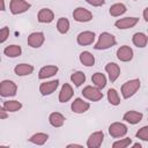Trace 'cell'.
<instances>
[{
  "label": "cell",
  "mask_w": 148,
  "mask_h": 148,
  "mask_svg": "<svg viewBox=\"0 0 148 148\" xmlns=\"http://www.w3.org/2000/svg\"><path fill=\"white\" fill-rule=\"evenodd\" d=\"M49 121L53 127H61L65 123V117L60 112H52L49 117Z\"/></svg>",
  "instance_id": "44dd1931"
},
{
  "label": "cell",
  "mask_w": 148,
  "mask_h": 148,
  "mask_svg": "<svg viewBox=\"0 0 148 148\" xmlns=\"http://www.w3.org/2000/svg\"><path fill=\"white\" fill-rule=\"evenodd\" d=\"M45 40V37H44V34L43 32H32L28 36V45L31 46V47H40L43 45Z\"/></svg>",
  "instance_id": "9c48e42d"
},
{
  "label": "cell",
  "mask_w": 148,
  "mask_h": 148,
  "mask_svg": "<svg viewBox=\"0 0 148 148\" xmlns=\"http://www.w3.org/2000/svg\"><path fill=\"white\" fill-rule=\"evenodd\" d=\"M16 90H17V86L15 84V82H13L10 80H3L0 83V95L2 97L15 96Z\"/></svg>",
  "instance_id": "3957f363"
},
{
  "label": "cell",
  "mask_w": 148,
  "mask_h": 148,
  "mask_svg": "<svg viewBox=\"0 0 148 148\" xmlns=\"http://www.w3.org/2000/svg\"><path fill=\"white\" fill-rule=\"evenodd\" d=\"M47 139H49V135L46 133H36L29 140H30V142L40 146V145H44L47 141Z\"/></svg>",
  "instance_id": "4316f807"
},
{
  "label": "cell",
  "mask_w": 148,
  "mask_h": 148,
  "mask_svg": "<svg viewBox=\"0 0 148 148\" xmlns=\"http://www.w3.org/2000/svg\"><path fill=\"white\" fill-rule=\"evenodd\" d=\"M82 95L86 98H88L89 101H92V102H97V101L103 98V94L101 92V89L97 88V87H92V86L84 87L83 90H82Z\"/></svg>",
  "instance_id": "277c9868"
},
{
  "label": "cell",
  "mask_w": 148,
  "mask_h": 148,
  "mask_svg": "<svg viewBox=\"0 0 148 148\" xmlns=\"http://www.w3.org/2000/svg\"><path fill=\"white\" fill-rule=\"evenodd\" d=\"M72 111L75 113H83L86 111H88V109L90 108L88 102H84L82 98H75L74 102L71 105Z\"/></svg>",
  "instance_id": "5bb4252c"
},
{
  "label": "cell",
  "mask_w": 148,
  "mask_h": 148,
  "mask_svg": "<svg viewBox=\"0 0 148 148\" xmlns=\"http://www.w3.org/2000/svg\"><path fill=\"white\" fill-rule=\"evenodd\" d=\"M142 117H143V114H142L141 112L131 110V111H127V112L124 114L123 119H124L125 121L132 124V125H135V124H138V123H140V121L142 120Z\"/></svg>",
  "instance_id": "2e32d148"
},
{
  "label": "cell",
  "mask_w": 148,
  "mask_h": 148,
  "mask_svg": "<svg viewBox=\"0 0 148 148\" xmlns=\"http://www.w3.org/2000/svg\"><path fill=\"white\" fill-rule=\"evenodd\" d=\"M9 7H10L12 14L17 15V14H22V13L27 12L31 7V5L24 0H12Z\"/></svg>",
  "instance_id": "5b68a950"
},
{
  "label": "cell",
  "mask_w": 148,
  "mask_h": 148,
  "mask_svg": "<svg viewBox=\"0 0 148 148\" xmlns=\"http://www.w3.org/2000/svg\"><path fill=\"white\" fill-rule=\"evenodd\" d=\"M80 61H81V64H83L84 66L90 67V66H92V65L95 64V57H94L90 52L83 51V52L80 53Z\"/></svg>",
  "instance_id": "cb8c5ba5"
},
{
  "label": "cell",
  "mask_w": 148,
  "mask_h": 148,
  "mask_svg": "<svg viewBox=\"0 0 148 148\" xmlns=\"http://www.w3.org/2000/svg\"><path fill=\"white\" fill-rule=\"evenodd\" d=\"M103 139H104V133L102 131L94 132L92 134H90V136L87 141V146L89 148H98L102 145Z\"/></svg>",
  "instance_id": "8fae6325"
},
{
  "label": "cell",
  "mask_w": 148,
  "mask_h": 148,
  "mask_svg": "<svg viewBox=\"0 0 148 148\" xmlns=\"http://www.w3.org/2000/svg\"><path fill=\"white\" fill-rule=\"evenodd\" d=\"M57 29L60 34H66L69 29V21L66 17H60L57 22Z\"/></svg>",
  "instance_id": "4dcf8cb0"
},
{
  "label": "cell",
  "mask_w": 148,
  "mask_h": 148,
  "mask_svg": "<svg viewBox=\"0 0 148 148\" xmlns=\"http://www.w3.org/2000/svg\"><path fill=\"white\" fill-rule=\"evenodd\" d=\"M143 18L148 22V7H147V8H145V10H143Z\"/></svg>",
  "instance_id": "8d00e7d4"
},
{
  "label": "cell",
  "mask_w": 148,
  "mask_h": 148,
  "mask_svg": "<svg viewBox=\"0 0 148 148\" xmlns=\"http://www.w3.org/2000/svg\"><path fill=\"white\" fill-rule=\"evenodd\" d=\"M58 84H59V80H52L49 82H44L39 86V91L43 96L50 95L58 88Z\"/></svg>",
  "instance_id": "7c38bea8"
},
{
  "label": "cell",
  "mask_w": 148,
  "mask_h": 148,
  "mask_svg": "<svg viewBox=\"0 0 148 148\" xmlns=\"http://www.w3.org/2000/svg\"><path fill=\"white\" fill-rule=\"evenodd\" d=\"M133 147H134V148H136V147H139V148H140V147H141V145H140V143H134V145H133Z\"/></svg>",
  "instance_id": "f35d334b"
},
{
  "label": "cell",
  "mask_w": 148,
  "mask_h": 148,
  "mask_svg": "<svg viewBox=\"0 0 148 148\" xmlns=\"http://www.w3.org/2000/svg\"><path fill=\"white\" fill-rule=\"evenodd\" d=\"M54 18V14L51 9L49 8H42L39 12H38V15H37V20L38 22L40 23H50L52 22Z\"/></svg>",
  "instance_id": "e0dca14e"
},
{
  "label": "cell",
  "mask_w": 148,
  "mask_h": 148,
  "mask_svg": "<svg viewBox=\"0 0 148 148\" xmlns=\"http://www.w3.org/2000/svg\"><path fill=\"white\" fill-rule=\"evenodd\" d=\"M71 81L76 86V87H80L82 83H84L86 81V75L84 73L77 71V72H74L72 75H71Z\"/></svg>",
  "instance_id": "83f0119b"
},
{
  "label": "cell",
  "mask_w": 148,
  "mask_h": 148,
  "mask_svg": "<svg viewBox=\"0 0 148 148\" xmlns=\"http://www.w3.org/2000/svg\"><path fill=\"white\" fill-rule=\"evenodd\" d=\"M131 143H132V140L130 138H125V139H121L119 141L113 142L112 147L113 148H125V147H128Z\"/></svg>",
  "instance_id": "1f68e13d"
},
{
  "label": "cell",
  "mask_w": 148,
  "mask_h": 148,
  "mask_svg": "<svg viewBox=\"0 0 148 148\" xmlns=\"http://www.w3.org/2000/svg\"><path fill=\"white\" fill-rule=\"evenodd\" d=\"M73 18L77 22H89L92 18V14L83 7H77L73 12Z\"/></svg>",
  "instance_id": "52a82bcc"
},
{
  "label": "cell",
  "mask_w": 148,
  "mask_h": 148,
  "mask_svg": "<svg viewBox=\"0 0 148 148\" xmlns=\"http://www.w3.org/2000/svg\"><path fill=\"white\" fill-rule=\"evenodd\" d=\"M21 52H22V49L18 45H9V46L5 47V50H3V53L7 57H10V58L18 57L21 54Z\"/></svg>",
  "instance_id": "d4e9b609"
},
{
  "label": "cell",
  "mask_w": 148,
  "mask_h": 148,
  "mask_svg": "<svg viewBox=\"0 0 148 148\" xmlns=\"http://www.w3.org/2000/svg\"><path fill=\"white\" fill-rule=\"evenodd\" d=\"M114 44H116V38L113 35H111L109 32H102L94 47L96 50H106V49L113 46Z\"/></svg>",
  "instance_id": "6da1fadb"
},
{
  "label": "cell",
  "mask_w": 148,
  "mask_h": 148,
  "mask_svg": "<svg viewBox=\"0 0 148 148\" xmlns=\"http://www.w3.org/2000/svg\"><path fill=\"white\" fill-rule=\"evenodd\" d=\"M7 110L3 108V106H1L0 108V119H6L7 118Z\"/></svg>",
  "instance_id": "d590c367"
},
{
  "label": "cell",
  "mask_w": 148,
  "mask_h": 148,
  "mask_svg": "<svg viewBox=\"0 0 148 148\" xmlns=\"http://www.w3.org/2000/svg\"><path fill=\"white\" fill-rule=\"evenodd\" d=\"M1 2V10H5V0H0Z\"/></svg>",
  "instance_id": "74e56055"
},
{
  "label": "cell",
  "mask_w": 148,
  "mask_h": 148,
  "mask_svg": "<svg viewBox=\"0 0 148 148\" xmlns=\"http://www.w3.org/2000/svg\"><path fill=\"white\" fill-rule=\"evenodd\" d=\"M57 72H58V67L54 66V65L44 66V67L40 68V71H39V73H38V77H39L40 80L46 79V77H51V76H53Z\"/></svg>",
  "instance_id": "d6986e66"
},
{
  "label": "cell",
  "mask_w": 148,
  "mask_h": 148,
  "mask_svg": "<svg viewBox=\"0 0 148 148\" xmlns=\"http://www.w3.org/2000/svg\"><path fill=\"white\" fill-rule=\"evenodd\" d=\"M108 101L111 105H119L120 104V98H119V95H118L116 89L110 88L108 90Z\"/></svg>",
  "instance_id": "f1b7e54d"
},
{
  "label": "cell",
  "mask_w": 148,
  "mask_h": 148,
  "mask_svg": "<svg viewBox=\"0 0 148 148\" xmlns=\"http://www.w3.org/2000/svg\"><path fill=\"white\" fill-rule=\"evenodd\" d=\"M105 71L109 74V79L111 82H114L120 74V68L116 62H108L105 65Z\"/></svg>",
  "instance_id": "9a60e30c"
},
{
  "label": "cell",
  "mask_w": 148,
  "mask_h": 148,
  "mask_svg": "<svg viewBox=\"0 0 148 148\" xmlns=\"http://www.w3.org/2000/svg\"><path fill=\"white\" fill-rule=\"evenodd\" d=\"M138 22H139L138 17H124L116 21L114 25L118 29H128V28H133Z\"/></svg>",
  "instance_id": "4fadbf2b"
},
{
  "label": "cell",
  "mask_w": 148,
  "mask_h": 148,
  "mask_svg": "<svg viewBox=\"0 0 148 148\" xmlns=\"http://www.w3.org/2000/svg\"><path fill=\"white\" fill-rule=\"evenodd\" d=\"M132 42L138 47H145L148 43V37L143 32H135L132 37Z\"/></svg>",
  "instance_id": "7402d4cb"
},
{
  "label": "cell",
  "mask_w": 148,
  "mask_h": 148,
  "mask_svg": "<svg viewBox=\"0 0 148 148\" xmlns=\"http://www.w3.org/2000/svg\"><path fill=\"white\" fill-rule=\"evenodd\" d=\"M94 40H95V32L94 31H83V32H80L76 37L77 44L82 45V46L90 45V44H92Z\"/></svg>",
  "instance_id": "ba28073f"
},
{
  "label": "cell",
  "mask_w": 148,
  "mask_h": 148,
  "mask_svg": "<svg viewBox=\"0 0 148 148\" xmlns=\"http://www.w3.org/2000/svg\"><path fill=\"white\" fill-rule=\"evenodd\" d=\"M117 58L124 62L131 61L133 59V50L127 45H123L117 50Z\"/></svg>",
  "instance_id": "30bf717a"
},
{
  "label": "cell",
  "mask_w": 148,
  "mask_h": 148,
  "mask_svg": "<svg viewBox=\"0 0 148 148\" xmlns=\"http://www.w3.org/2000/svg\"><path fill=\"white\" fill-rule=\"evenodd\" d=\"M139 88H140V80L139 79L130 80L121 86V95L124 98H130L139 90Z\"/></svg>",
  "instance_id": "7a4b0ae2"
},
{
  "label": "cell",
  "mask_w": 148,
  "mask_h": 148,
  "mask_svg": "<svg viewBox=\"0 0 148 148\" xmlns=\"http://www.w3.org/2000/svg\"><path fill=\"white\" fill-rule=\"evenodd\" d=\"M89 5H91V6H95V7H99V6H102V5H104V2H105V0H86Z\"/></svg>",
  "instance_id": "e575fe53"
},
{
  "label": "cell",
  "mask_w": 148,
  "mask_h": 148,
  "mask_svg": "<svg viewBox=\"0 0 148 148\" xmlns=\"http://www.w3.org/2000/svg\"><path fill=\"white\" fill-rule=\"evenodd\" d=\"M109 133L112 138H121L124 135H126L127 133V127L125 124L123 123H112L110 126H109Z\"/></svg>",
  "instance_id": "8992f818"
},
{
  "label": "cell",
  "mask_w": 148,
  "mask_h": 148,
  "mask_svg": "<svg viewBox=\"0 0 148 148\" xmlns=\"http://www.w3.org/2000/svg\"><path fill=\"white\" fill-rule=\"evenodd\" d=\"M91 81L95 84V87H97L99 89H103L105 87V84H106V77H105V75L102 74V73H99V72L92 74Z\"/></svg>",
  "instance_id": "603a6c76"
},
{
  "label": "cell",
  "mask_w": 148,
  "mask_h": 148,
  "mask_svg": "<svg viewBox=\"0 0 148 148\" xmlns=\"http://www.w3.org/2000/svg\"><path fill=\"white\" fill-rule=\"evenodd\" d=\"M14 72L16 75L18 76H24V75H29L34 72V66L29 65V64H18L15 66Z\"/></svg>",
  "instance_id": "ffe728a7"
},
{
  "label": "cell",
  "mask_w": 148,
  "mask_h": 148,
  "mask_svg": "<svg viewBox=\"0 0 148 148\" xmlns=\"http://www.w3.org/2000/svg\"><path fill=\"white\" fill-rule=\"evenodd\" d=\"M73 89L71 87L69 83H64L61 87V90L59 92V102L61 103H66L67 101H69L73 96Z\"/></svg>",
  "instance_id": "ac0fdd59"
},
{
  "label": "cell",
  "mask_w": 148,
  "mask_h": 148,
  "mask_svg": "<svg viewBox=\"0 0 148 148\" xmlns=\"http://www.w3.org/2000/svg\"><path fill=\"white\" fill-rule=\"evenodd\" d=\"M136 138L138 139H141L143 141H148V126H143L141 127L138 132H136Z\"/></svg>",
  "instance_id": "d6a6232c"
},
{
  "label": "cell",
  "mask_w": 148,
  "mask_h": 148,
  "mask_svg": "<svg viewBox=\"0 0 148 148\" xmlns=\"http://www.w3.org/2000/svg\"><path fill=\"white\" fill-rule=\"evenodd\" d=\"M9 36V29L8 27H3L1 30H0V43H3Z\"/></svg>",
  "instance_id": "836d02e7"
},
{
  "label": "cell",
  "mask_w": 148,
  "mask_h": 148,
  "mask_svg": "<svg viewBox=\"0 0 148 148\" xmlns=\"http://www.w3.org/2000/svg\"><path fill=\"white\" fill-rule=\"evenodd\" d=\"M8 112H15V111H18L21 108H22V104L21 102L18 101H6L2 105Z\"/></svg>",
  "instance_id": "f546056e"
},
{
  "label": "cell",
  "mask_w": 148,
  "mask_h": 148,
  "mask_svg": "<svg viewBox=\"0 0 148 148\" xmlns=\"http://www.w3.org/2000/svg\"><path fill=\"white\" fill-rule=\"evenodd\" d=\"M110 15L111 16H120L126 12V6L124 3H114L110 7Z\"/></svg>",
  "instance_id": "484cf974"
}]
</instances>
